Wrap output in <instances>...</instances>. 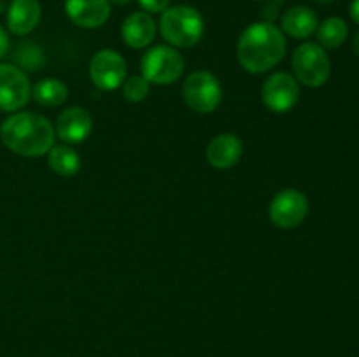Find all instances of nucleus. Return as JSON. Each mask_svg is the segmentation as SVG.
I'll return each instance as SVG.
<instances>
[{
    "label": "nucleus",
    "instance_id": "2",
    "mask_svg": "<svg viewBox=\"0 0 359 357\" xmlns=\"http://www.w3.org/2000/svg\"><path fill=\"white\" fill-rule=\"evenodd\" d=\"M55 139L53 122L37 112H18L0 125V140L18 156H44L55 146Z\"/></svg>",
    "mask_w": 359,
    "mask_h": 357
},
{
    "label": "nucleus",
    "instance_id": "12",
    "mask_svg": "<svg viewBox=\"0 0 359 357\" xmlns=\"http://www.w3.org/2000/svg\"><path fill=\"white\" fill-rule=\"evenodd\" d=\"M65 13L81 28H100L111 18L109 0H65Z\"/></svg>",
    "mask_w": 359,
    "mask_h": 357
},
{
    "label": "nucleus",
    "instance_id": "23",
    "mask_svg": "<svg viewBox=\"0 0 359 357\" xmlns=\"http://www.w3.org/2000/svg\"><path fill=\"white\" fill-rule=\"evenodd\" d=\"M349 14H351V18H353L354 23L359 24V0H353V2H351Z\"/></svg>",
    "mask_w": 359,
    "mask_h": 357
},
{
    "label": "nucleus",
    "instance_id": "16",
    "mask_svg": "<svg viewBox=\"0 0 359 357\" xmlns=\"http://www.w3.org/2000/svg\"><path fill=\"white\" fill-rule=\"evenodd\" d=\"M283 30L293 38H307L316 34L319 27V18L314 9L307 6H293L280 18Z\"/></svg>",
    "mask_w": 359,
    "mask_h": 357
},
{
    "label": "nucleus",
    "instance_id": "13",
    "mask_svg": "<svg viewBox=\"0 0 359 357\" xmlns=\"http://www.w3.org/2000/svg\"><path fill=\"white\" fill-rule=\"evenodd\" d=\"M156 31L158 24L153 16L146 10H137L123 21L121 37L128 48L144 49L156 38Z\"/></svg>",
    "mask_w": 359,
    "mask_h": 357
},
{
    "label": "nucleus",
    "instance_id": "3",
    "mask_svg": "<svg viewBox=\"0 0 359 357\" xmlns=\"http://www.w3.org/2000/svg\"><path fill=\"white\" fill-rule=\"evenodd\" d=\"M160 34L174 48L188 49L198 44L205 31V21L198 9L186 4L172 6L161 13Z\"/></svg>",
    "mask_w": 359,
    "mask_h": 357
},
{
    "label": "nucleus",
    "instance_id": "18",
    "mask_svg": "<svg viewBox=\"0 0 359 357\" xmlns=\"http://www.w3.org/2000/svg\"><path fill=\"white\" fill-rule=\"evenodd\" d=\"M48 164L55 174L62 177H72L79 172L81 158L70 146H53L48 153Z\"/></svg>",
    "mask_w": 359,
    "mask_h": 357
},
{
    "label": "nucleus",
    "instance_id": "4",
    "mask_svg": "<svg viewBox=\"0 0 359 357\" xmlns=\"http://www.w3.org/2000/svg\"><path fill=\"white\" fill-rule=\"evenodd\" d=\"M140 70H142V77L149 84L167 86V84H174L182 76L184 58L172 46H154L144 52L140 59Z\"/></svg>",
    "mask_w": 359,
    "mask_h": 357
},
{
    "label": "nucleus",
    "instance_id": "10",
    "mask_svg": "<svg viewBox=\"0 0 359 357\" xmlns=\"http://www.w3.org/2000/svg\"><path fill=\"white\" fill-rule=\"evenodd\" d=\"M262 98L266 108L277 114H284L297 105L300 98V84L291 74L277 72L263 84Z\"/></svg>",
    "mask_w": 359,
    "mask_h": 357
},
{
    "label": "nucleus",
    "instance_id": "9",
    "mask_svg": "<svg viewBox=\"0 0 359 357\" xmlns=\"http://www.w3.org/2000/svg\"><path fill=\"white\" fill-rule=\"evenodd\" d=\"M91 83L102 91H112L125 83L126 62L114 49H100L90 62Z\"/></svg>",
    "mask_w": 359,
    "mask_h": 357
},
{
    "label": "nucleus",
    "instance_id": "20",
    "mask_svg": "<svg viewBox=\"0 0 359 357\" xmlns=\"http://www.w3.org/2000/svg\"><path fill=\"white\" fill-rule=\"evenodd\" d=\"M149 94V83L142 76H132L123 83V97L128 102H142Z\"/></svg>",
    "mask_w": 359,
    "mask_h": 357
},
{
    "label": "nucleus",
    "instance_id": "14",
    "mask_svg": "<svg viewBox=\"0 0 359 357\" xmlns=\"http://www.w3.org/2000/svg\"><path fill=\"white\" fill-rule=\"evenodd\" d=\"M244 150V144L233 133H221L214 136L205 150L207 161L217 170H228L238 163Z\"/></svg>",
    "mask_w": 359,
    "mask_h": 357
},
{
    "label": "nucleus",
    "instance_id": "11",
    "mask_svg": "<svg viewBox=\"0 0 359 357\" xmlns=\"http://www.w3.org/2000/svg\"><path fill=\"white\" fill-rule=\"evenodd\" d=\"M93 130L91 114L83 107H69L58 115L55 126V133L62 142L74 146L81 144L90 136Z\"/></svg>",
    "mask_w": 359,
    "mask_h": 357
},
{
    "label": "nucleus",
    "instance_id": "19",
    "mask_svg": "<svg viewBox=\"0 0 359 357\" xmlns=\"http://www.w3.org/2000/svg\"><path fill=\"white\" fill-rule=\"evenodd\" d=\"M316 34H318V41L321 48L337 49L347 41L349 28H347V23L342 18L332 16L323 21V23H319Z\"/></svg>",
    "mask_w": 359,
    "mask_h": 357
},
{
    "label": "nucleus",
    "instance_id": "24",
    "mask_svg": "<svg viewBox=\"0 0 359 357\" xmlns=\"http://www.w3.org/2000/svg\"><path fill=\"white\" fill-rule=\"evenodd\" d=\"M353 48H354V52L359 56V31L356 35H354V41H353Z\"/></svg>",
    "mask_w": 359,
    "mask_h": 357
},
{
    "label": "nucleus",
    "instance_id": "25",
    "mask_svg": "<svg viewBox=\"0 0 359 357\" xmlns=\"http://www.w3.org/2000/svg\"><path fill=\"white\" fill-rule=\"evenodd\" d=\"M111 4H116V6H126V4H130L132 0H109Z\"/></svg>",
    "mask_w": 359,
    "mask_h": 357
},
{
    "label": "nucleus",
    "instance_id": "22",
    "mask_svg": "<svg viewBox=\"0 0 359 357\" xmlns=\"http://www.w3.org/2000/svg\"><path fill=\"white\" fill-rule=\"evenodd\" d=\"M7 51H9V35H7V31L0 24V59L7 55Z\"/></svg>",
    "mask_w": 359,
    "mask_h": 357
},
{
    "label": "nucleus",
    "instance_id": "8",
    "mask_svg": "<svg viewBox=\"0 0 359 357\" xmlns=\"http://www.w3.org/2000/svg\"><path fill=\"white\" fill-rule=\"evenodd\" d=\"M30 98L32 86L27 74L9 63H0V111H20Z\"/></svg>",
    "mask_w": 359,
    "mask_h": 357
},
{
    "label": "nucleus",
    "instance_id": "21",
    "mask_svg": "<svg viewBox=\"0 0 359 357\" xmlns=\"http://www.w3.org/2000/svg\"><path fill=\"white\" fill-rule=\"evenodd\" d=\"M139 4L140 7L149 14L163 13L165 9L170 7V0H139Z\"/></svg>",
    "mask_w": 359,
    "mask_h": 357
},
{
    "label": "nucleus",
    "instance_id": "7",
    "mask_svg": "<svg viewBox=\"0 0 359 357\" xmlns=\"http://www.w3.org/2000/svg\"><path fill=\"white\" fill-rule=\"evenodd\" d=\"M309 214V200L298 189H283L270 203L269 216L276 226L283 230L300 226Z\"/></svg>",
    "mask_w": 359,
    "mask_h": 357
},
{
    "label": "nucleus",
    "instance_id": "17",
    "mask_svg": "<svg viewBox=\"0 0 359 357\" xmlns=\"http://www.w3.org/2000/svg\"><path fill=\"white\" fill-rule=\"evenodd\" d=\"M32 98L44 107H58L69 98V88L60 79L46 77L32 88Z\"/></svg>",
    "mask_w": 359,
    "mask_h": 357
},
{
    "label": "nucleus",
    "instance_id": "15",
    "mask_svg": "<svg viewBox=\"0 0 359 357\" xmlns=\"http://www.w3.org/2000/svg\"><path fill=\"white\" fill-rule=\"evenodd\" d=\"M41 16L39 0H13L7 9V28L14 35H28L35 30Z\"/></svg>",
    "mask_w": 359,
    "mask_h": 357
},
{
    "label": "nucleus",
    "instance_id": "1",
    "mask_svg": "<svg viewBox=\"0 0 359 357\" xmlns=\"http://www.w3.org/2000/svg\"><path fill=\"white\" fill-rule=\"evenodd\" d=\"M286 55V37L270 21H258L244 28L237 42V58L249 74H263L280 63Z\"/></svg>",
    "mask_w": 359,
    "mask_h": 357
},
{
    "label": "nucleus",
    "instance_id": "26",
    "mask_svg": "<svg viewBox=\"0 0 359 357\" xmlns=\"http://www.w3.org/2000/svg\"><path fill=\"white\" fill-rule=\"evenodd\" d=\"M319 2H330V0H319Z\"/></svg>",
    "mask_w": 359,
    "mask_h": 357
},
{
    "label": "nucleus",
    "instance_id": "6",
    "mask_svg": "<svg viewBox=\"0 0 359 357\" xmlns=\"http://www.w3.org/2000/svg\"><path fill=\"white\" fill-rule=\"evenodd\" d=\"M182 97L191 111L209 114L219 107L223 100V88L214 74L198 70L188 76L182 86Z\"/></svg>",
    "mask_w": 359,
    "mask_h": 357
},
{
    "label": "nucleus",
    "instance_id": "5",
    "mask_svg": "<svg viewBox=\"0 0 359 357\" xmlns=\"http://www.w3.org/2000/svg\"><path fill=\"white\" fill-rule=\"evenodd\" d=\"M291 69L298 83L309 88H319L330 79L332 63L325 48L316 42H305L293 52Z\"/></svg>",
    "mask_w": 359,
    "mask_h": 357
}]
</instances>
